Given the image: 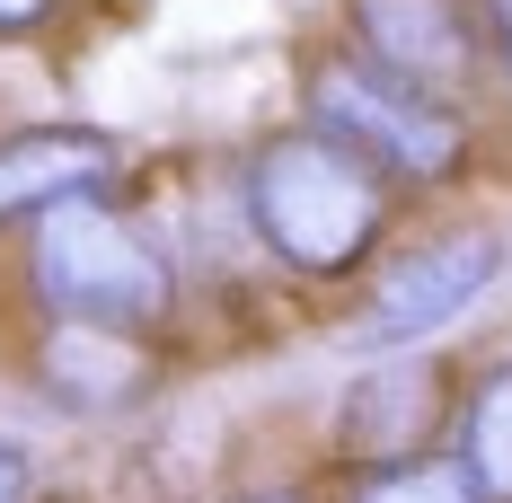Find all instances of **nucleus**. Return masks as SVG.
<instances>
[{
  "mask_svg": "<svg viewBox=\"0 0 512 503\" xmlns=\"http://www.w3.org/2000/svg\"><path fill=\"white\" fill-rule=\"evenodd\" d=\"M239 203H248L256 248L292 274H309V283H336V274L371 265V248L389 239V177L318 124L265 133L248 151Z\"/></svg>",
  "mask_w": 512,
  "mask_h": 503,
  "instance_id": "nucleus-1",
  "label": "nucleus"
},
{
  "mask_svg": "<svg viewBox=\"0 0 512 503\" xmlns=\"http://www.w3.org/2000/svg\"><path fill=\"white\" fill-rule=\"evenodd\" d=\"M27 292H36L45 318L151 336L177 309V265H168V248L142 221H124L106 195H71V203H53V212H36Z\"/></svg>",
  "mask_w": 512,
  "mask_h": 503,
  "instance_id": "nucleus-2",
  "label": "nucleus"
},
{
  "mask_svg": "<svg viewBox=\"0 0 512 503\" xmlns=\"http://www.w3.org/2000/svg\"><path fill=\"white\" fill-rule=\"evenodd\" d=\"M309 124L336 133L345 151H362L389 186H451V177H468V159H477L468 115L442 89H415V80L380 71L354 45L309 62Z\"/></svg>",
  "mask_w": 512,
  "mask_h": 503,
  "instance_id": "nucleus-3",
  "label": "nucleus"
},
{
  "mask_svg": "<svg viewBox=\"0 0 512 503\" xmlns=\"http://www.w3.org/2000/svg\"><path fill=\"white\" fill-rule=\"evenodd\" d=\"M495 274H504V230H451V239H433V248L398 256V265L380 274L371 309L354 318V345L362 353H398V345L442 336L451 318H468V309L495 292Z\"/></svg>",
  "mask_w": 512,
  "mask_h": 503,
  "instance_id": "nucleus-4",
  "label": "nucleus"
},
{
  "mask_svg": "<svg viewBox=\"0 0 512 503\" xmlns=\"http://www.w3.org/2000/svg\"><path fill=\"white\" fill-rule=\"evenodd\" d=\"M345 18H354V53H371L415 89L460 98L486 71V18L468 0H345Z\"/></svg>",
  "mask_w": 512,
  "mask_h": 503,
  "instance_id": "nucleus-5",
  "label": "nucleus"
},
{
  "mask_svg": "<svg viewBox=\"0 0 512 503\" xmlns=\"http://www.w3.org/2000/svg\"><path fill=\"white\" fill-rule=\"evenodd\" d=\"M36 389L62 415H133V406L151 398V353L124 327L45 318V336H36Z\"/></svg>",
  "mask_w": 512,
  "mask_h": 503,
  "instance_id": "nucleus-6",
  "label": "nucleus"
},
{
  "mask_svg": "<svg viewBox=\"0 0 512 503\" xmlns=\"http://www.w3.org/2000/svg\"><path fill=\"white\" fill-rule=\"evenodd\" d=\"M115 168H124V151L98 124H27L0 142V221H36L71 195H106Z\"/></svg>",
  "mask_w": 512,
  "mask_h": 503,
  "instance_id": "nucleus-7",
  "label": "nucleus"
},
{
  "mask_svg": "<svg viewBox=\"0 0 512 503\" xmlns=\"http://www.w3.org/2000/svg\"><path fill=\"white\" fill-rule=\"evenodd\" d=\"M433 389H442V380L415 362V371H380V380H362L354 398H345V442H354L362 468L424 451V433H433V415H442Z\"/></svg>",
  "mask_w": 512,
  "mask_h": 503,
  "instance_id": "nucleus-8",
  "label": "nucleus"
},
{
  "mask_svg": "<svg viewBox=\"0 0 512 503\" xmlns=\"http://www.w3.org/2000/svg\"><path fill=\"white\" fill-rule=\"evenodd\" d=\"M460 468L477 477L486 503H512V353L468 389V406H460Z\"/></svg>",
  "mask_w": 512,
  "mask_h": 503,
  "instance_id": "nucleus-9",
  "label": "nucleus"
},
{
  "mask_svg": "<svg viewBox=\"0 0 512 503\" xmlns=\"http://www.w3.org/2000/svg\"><path fill=\"white\" fill-rule=\"evenodd\" d=\"M345 503H486L477 495V477H468L460 459H433V451H407V459H380V468H362Z\"/></svg>",
  "mask_w": 512,
  "mask_h": 503,
  "instance_id": "nucleus-10",
  "label": "nucleus"
},
{
  "mask_svg": "<svg viewBox=\"0 0 512 503\" xmlns=\"http://www.w3.org/2000/svg\"><path fill=\"white\" fill-rule=\"evenodd\" d=\"M36 495V451L18 433H0V503H27Z\"/></svg>",
  "mask_w": 512,
  "mask_h": 503,
  "instance_id": "nucleus-11",
  "label": "nucleus"
},
{
  "mask_svg": "<svg viewBox=\"0 0 512 503\" xmlns=\"http://www.w3.org/2000/svg\"><path fill=\"white\" fill-rule=\"evenodd\" d=\"M477 18H486V53H504L512 71V0H477Z\"/></svg>",
  "mask_w": 512,
  "mask_h": 503,
  "instance_id": "nucleus-12",
  "label": "nucleus"
},
{
  "mask_svg": "<svg viewBox=\"0 0 512 503\" xmlns=\"http://www.w3.org/2000/svg\"><path fill=\"white\" fill-rule=\"evenodd\" d=\"M62 0H0V36H27V27H45Z\"/></svg>",
  "mask_w": 512,
  "mask_h": 503,
  "instance_id": "nucleus-13",
  "label": "nucleus"
},
{
  "mask_svg": "<svg viewBox=\"0 0 512 503\" xmlns=\"http://www.w3.org/2000/svg\"><path fill=\"white\" fill-rule=\"evenodd\" d=\"M239 503H309V495H292V486H283V495H239Z\"/></svg>",
  "mask_w": 512,
  "mask_h": 503,
  "instance_id": "nucleus-14",
  "label": "nucleus"
}]
</instances>
